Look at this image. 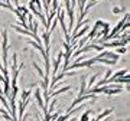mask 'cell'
Masks as SVG:
<instances>
[{"instance_id":"obj_1","label":"cell","mask_w":130,"mask_h":121,"mask_svg":"<svg viewBox=\"0 0 130 121\" xmlns=\"http://www.w3.org/2000/svg\"><path fill=\"white\" fill-rule=\"evenodd\" d=\"M13 61H12V65H10V68H12V79H10V87H16L18 85V76H19V72H20V69L25 66V64H20V65H16V58H18V55L16 53H13Z\"/></svg>"},{"instance_id":"obj_2","label":"cell","mask_w":130,"mask_h":121,"mask_svg":"<svg viewBox=\"0 0 130 121\" xmlns=\"http://www.w3.org/2000/svg\"><path fill=\"white\" fill-rule=\"evenodd\" d=\"M2 53H3V68L7 69V56H9V37H7V30H2Z\"/></svg>"},{"instance_id":"obj_3","label":"cell","mask_w":130,"mask_h":121,"mask_svg":"<svg viewBox=\"0 0 130 121\" xmlns=\"http://www.w3.org/2000/svg\"><path fill=\"white\" fill-rule=\"evenodd\" d=\"M64 6H65V13L68 14V20H70V23H68V28L70 30L74 29V23H75V16H74V7H75V2H64Z\"/></svg>"},{"instance_id":"obj_4","label":"cell","mask_w":130,"mask_h":121,"mask_svg":"<svg viewBox=\"0 0 130 121\" xmlns=\"http://www.w3.org/2000/svg\"><path fill=\"white\" fill-rule=\"evenodd\" d=\"M62 56H64V52L58 51V53H56V56L54 58V64H52V79L56 76V74H58V69H59V65L62 64Z\"/></svg>"},{"instance_id":"obj_5","label":"cell","mask_w":130,"mask_h":121,"mask_svg":"<svg viewBox=\"0 0 130 121\" xmlns=\"http://www.w3.org/2000/svg\"><path fill=\"white\" fill-rule=\"evenodd\" d=\"M94 58H90V59H84L83 62H78V64H71V66H68V69H75V68H90L91 65H94ZM67 69V71H68Z\"/></svg>"},{"instance_id":"obj_6","label":"cell","mask_w":130,"mask_h":121,"mask_svg":"<svg viewBox=\"0 0 130 121\" xmlns=\"http://www.w3.org/2000/svg\"><path fill=\"white\" fill-rule=\"evenodd\" d=\"M33 97H35V99H36L38 107L41 108V110H43V112L46 114L48 110H45V104H43V98H42V91H41L39 88H36V91L33 92Z\"/></svg>"},{"instance_id":"obj_7","label":"cell","mask_w":130,"mask_h":121,"mask_svg":"<svg viewBox=\"0 0 130 121\" xmlns=\"http://www.w3.org/2000/svg\"><path fill=\"white\" fill-rule=\"evenodd\" d=\"M79 110H81V107H77V108H72V110H70V111H67L65 114H62L61 117H58L55 121H67L68 118H72V114H75V112H78Z\"/></svg>"},{"instance_id":"obj_8","label":"cell","mask_w":130,"mask_h":121,"mask_svg":"<svg viewBox=\"0 0 130 121\" xmlns=\"http://www.w3.org/2000/svg\"><path fill=\"white\" fill-rule=\"evenodd\" d=\"M111 75H113V69H107L106 75L103 76V79H101V81H98L97 84H95V87H94V88H100V87H104V85H106V82H107V79L110 78Z\"/></svg>"},{"instance_id":"obj_9","label":"cell","mask_w":130,"mask_h":121,"mask_svg":"<svg viewBox=\"0 0 130 121\" xmlns=\"http://www.w3.org/2000/svg\"><path fill=\"white\" fill-rule=\"evenodd\" d=\"M113 111H114L113 108H107V110H104V111H101V112H100V114H98L97 117H95V118H93L91 121H101L103 118H106L107 115H110V114H111Z\"/></svg>"},{"instance_id":"obj_10","label":"cell","mask_w":130,"mask_h":121,"mask_svg":"<svg viewBox=\"0 0 130 121\" xmlns=\"http://www.w3.org/2000/svg\"><path fill=\"white\" fill-rule=\"evenodd\" d=\"M83 95H87V78L84 75H83V78H81V88H79L78 97H83Z\"/></svg>"},{"instance_id":"obj_11","label":"cell","mask_w":130,"mask_h":121,"mask_svg":"<svg viewBox=\"0 0 130 121\" xmlns=\"http://www.w3.org/2000/svg\"><path fill=\"white\" fill-rule=\"evenodd\" d=\"M29 43H30V45H32L33 48H35V49H38V51L41 52V55L43 56V58H45V49H43V46L38 45V43H36V42H33V41H29Z\"/></svg>"},{"instance_id":"obj_12","label":"cell","mask_w":130,"mask_h":121,"mask_svg":"<svg viewBox=\"0 0 130 121\" xmlns=\"http://www.w3.org/2000/svg\"><path fill=\"white\" fill-rule=\"evenodd\" d=\"M90 115H91V110H87L83 112V115L78 118V121H90Z\"/></svg>"},{"instance_id":"obj_13","label":"cell","mask_w":130,"mask_h":121,"mask_svg":"<svg viewBox=\"0 0 130 121\" xmlns=\"http://www.w3.org/2000/svg\"><path fill=\"white\" fill-rule=\"evenodd\" d=\"M30 94H32V91H30V89L23 91V92H22V97H20V101H26L28 98H30Z\"/></svg>"},{"instance_id":"obj_14","label":"cell","mask_w":130,"mask_h":121,"mask_svg":"<svg viewBox=\"0 0 130 121\" xmlns=\"http://www.w3.org/2000/svg\"><path fill=\"white\" fill-rule=\"evenodd\" d=\"M127 52V46H120L116 49V53L117 55H121V53H126Z\"/></svg>"},{"instance_id":"obj_15","label":"cell","mask_w":130,"mask_h":121,"mask_svg":"<svg viewBox=\"0 0 130 121\" xmlns=\"http://www.w3.org/2000/svg\"><path fill=\"white\" fill-rule=\"evenodd\" d=\"M33 66H35V69H36V72L39 74V76H41V78H43V71H42L41 68H39V65H38L36 62H33Z\"/></svg>"},{"instance_id":"obj_16","label":"cell","mask_w":130,"mask_h":121,"mask_svg":"<svg viewBox=\"0 0 130 121\" xmlns=\"http://www.w3.org/2000/svg\"><path fill=\"white\" fill-rule=\"evenodd\" d=\"M121 10H123L121 7H117V6H116V7H113V13H114V14H119V13H121Z\"/></svg>"},{"instance_id":"obj_17","label":"cell","mask_w":130,"mask_h":121,"mask_svg":"<svg viewBox=\"0 0 130 121\" xmlns=\"http://www.w3.org/2000/svg\"><path fill=\"white\" fill-rule=\"evenodd\" d=\"M35 121H41L39 120V114H38V112H36V117H35Z\"/></svg>"},{"instance_id":"obj_18","label":"cell","mask_w":130,"mask_h":121,"mask_svg":"<svg viewBox=\"0 0 130 121\" xmlns=\"http://www.w3.org/2000/svg\"><path fill=\"white\" fill-rule=\"evenodd\" d=\"M0 81H2V82L5 81V78H3V75H2V72H0Z\"/></svg>"}]
</instances>
